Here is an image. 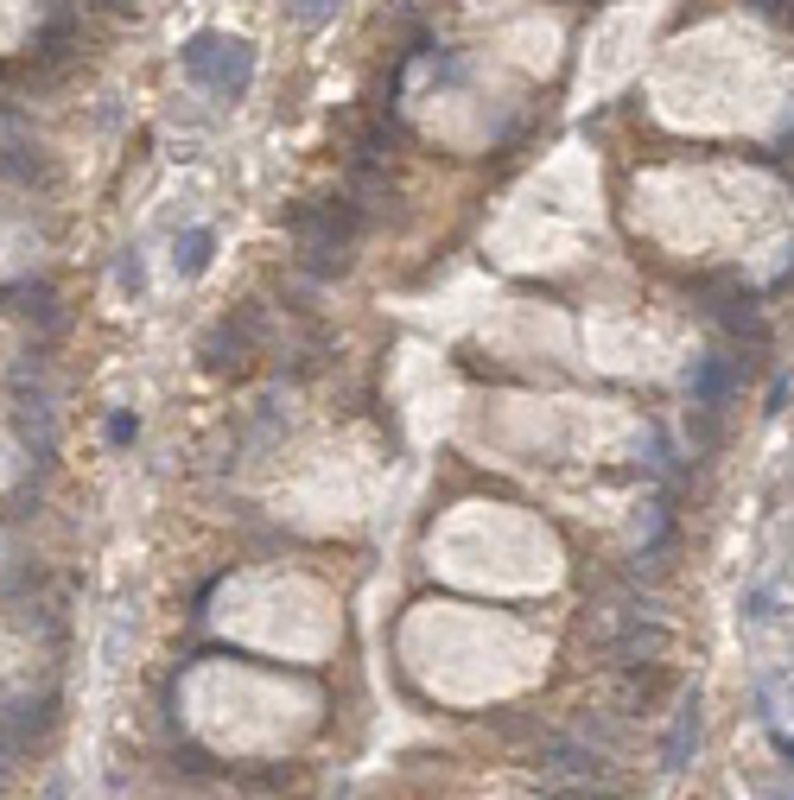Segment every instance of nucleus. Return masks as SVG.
<instances>
[{"instance_id":"nucleus-2","label":"nucleus","mask_w":794,"mask_h":800,"mask_svg":"<svg viewBox=\"0 0 794 800\" xmlns=\"http://www.w3.org/2000/svg\"><path fill=\"white\" fill-rule=\"evenodd\" d=\"M204 255H210V235H204V229H191V235L179 242V267H204Z\"/></svg>"},{"instance_id":"nucleus-1","label":"nucleus","mask_w":794,"mask_h":800,"mask_svg":"<svg viewBox=\"0 0 794 800\" xmlns=\"http://www.w3.org/2000/svg\"><path fill=\"white\" fill-rule=\"evenodd\" d=\"M693 743H699V705H686V712H681V725H674V743H667V768H686Z\"/></svg>"},{"instance_id":"nucleus-3","label":"nucleus","mask_w":794,"mask_h":800,"mask_svg":"<svg viewBox=\"0 0 794 800\" xmlns=\"http://www.w3.org/2000/svg\"><path fill=\"white\" fill-rule=\"evenodd\" d=\"M45 800H64V788H51V795H45Z\"/></svg>"}]
</instances>
